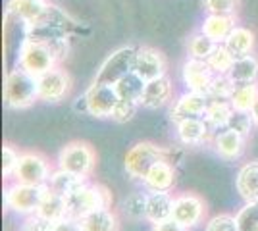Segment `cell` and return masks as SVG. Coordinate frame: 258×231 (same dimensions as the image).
<instances>
[{
	"mask_svg": "<svg viewBox=\"0 0 258 231\" xmlns=\"http://www.w3.org/2000/svg\"><path fill=\"white\" fill-rule=\"evenodd\" d=\"M35 100H39L37 77L20 66L12 69L4 81V104L8 108L22 110V108H29Z\"/></svg>",
	"mask_w": 258,
	"mask_h": 231,
	"instance_id": "obj_1",
	"label": "cell"
},
{
	"mask_svg": "<svg viewBox=\"0 0 258 231\" xmlns=\"http://www.w3.org/2000/svg\"><path fill=\"white\" fill-rule=\"evenodd\" d=\"M66 204H68V218L81 220L95 210L112 208V195L104 185L87 181L83 187L66 197Z\"/></svg>",
	"mask_w": 258,
	"mask_h": 231,
	"instance_id": "obj_2",
	"label": "cell"
},
{
	"mask_svg": "<svg viewBox=\"0 0 258 231\" xmlns=\"http://www.w3.org/2000/svg\"><path fill=\"white\" fill-rule=\"evenodd\" d=\"M58 60L60 58L54 52L52 44H48L46 41H41V39H35V37H29V39L23 41L22 48H20L18 64L25 71L39 77L43 75L44 71L56 67Z\"/></svg>",
	"mask_w": 258,
	"mask_h": 231,
	"instance_id": "obj_3",
	"label": "cell"
},
{
	"mask_svg": "<svg viewBox=\"0 0 258 231\" xmlns=\"http://www.w3.org/2000/svg\"><path fill=\"white\" fill-rule=\"evenodd\" d=\"M46 193H48V185H27V183L14 181L4 191V202L8 208L18 214L31 216V214H37Z\"/></svg>",
	"mask_w": 258,
	"mask_h": 231,
	"instance_id": "obj_4",
	"label": "cell"
},
{
	"mask_svg": "<svg viewBox=\"0 0 258 231\" xmlns=\"http://www.w3.org/2000/svg\"><path fill=\"white\" fill-rule=\"evenodd\" d=\"M162 160H168V150L143 141V143L133 144L125 154V172L133 179L143 181L147 174Z\"/></svg>",
	"mask_w": 258,
	"mask_h": 231,
	"instance_id": "obj_5",
	"label": "cell"
},
{
	"mask_svg": "<svg viewBox=\"0 0 258 231\" xmlns=\"http://www.w3.org/2000/svg\"><path fill=\"white\" fill-rule=\"evenodd\" d=\"M135 58H137V48L133 46H121L116 52L108 56L104 64L100 66L97 77L93 83H106V85H116L121 77H125L135 69Z\"/></svg>",
	"mask_w": 258,
	"mask_h": 231,
	"instance_id": "obj_6",
	"label": "cell"
},
{
	"mask_svg": "<svg viewBox=\"0 0 258 231\" xmlns=\"http://www.w3.org/2000/svg\"><path fill=\"white\" fill-rule=\"evenodd\" d=\"M95 160H97L95 150L87 143L76 141L62 148V152L58 156V168L77 176L89 177L95 170Z\"/></svg>",
	"mask_w": 258,
	"mask_h": 231,
	"instance_id": "obj_7",
	"label": "cell"
},
{
	"mask_svg": "<svg viewBox=\"0 0 258 231\" xmlns=\"http://www.w3.org/2000/svg\"><path fill=\"white\" fill-rule=\"evenodd\" d=\"M83 100H85V112L89 116L104 120V118H112V112L119 102V97L114 85L93 83L83 95Z\"/></svg>",
	"mask_w": 258,
	"mask_h": 231,
	"instance_id": "obj_8",
	"label": "cell"
},
{
	"mask_svg": "<svg viewBox=\"0 0 258 231\" xmlns=\"http://www.w3.org/2000/svg\"><path fill=\"white\" fill-rule=\"evenodd\" d=\"M50 166L41 154L23 152L20 156V164L14 174V181L27 183V185H48L50 181Z\"/></svg>",
	"mask_w": 258,
	"mask_h": 231,
	"instance_id": "obj_9",
	"label": "cell"
},
{
	"mask_svg": "<svg viewBox=\"0 0 258 231\" xmlns=\"http://www.w3.org/2000/svg\"><path fill=\"white\" fill-rule=\"evenodd\" d=\"M183 83L187 91H193V93H201L208 97V91L212 87L216 79L214 69L208 66L206 60H197V58H189L181 69Z\"/></svg>",
	"mask_w": 258,
	"mask_h": 231,
	"instance_id": "obj_10",
	"label": "cell"
},
{
	"mask_svg": "<svg viewBox=\"0 0 258 231\" xmlns=\"http://www.w3.org/2000/svg\"><path fill=\"white\" fill-rule=\"evenodd\" d=\"M39 81V100L44 102H60L68 97L72 89V79L60 67H52L37 77Z\"/></svg>",
	"mask_w": 258,
	"mask_h": 231,
	"instance_id": "obj_11",
	"label": "cell"
},
{
	"mask_svg": "<svg viewBox=\"0 0 258 231\" xmlns=\"http://www.w3.org/2000/svg\"><path fill=\"white\" fill-rule=\"evenodd\" d=\"M172 218L185 229H193L205 220V202L197 195H177L173 198Z\"/></svg>",
	"mask_w": 258,
	"mask_h": 231,
	"instance_id": "obj_12",
	"label": "cell"
},
{
	"mask_svg": "<svg viewBox=\"0 0 258 231\" xmlns=\"http://www.w3.org/2000/svg\"><path fill=\"white\" fill-rule=\"evenodd\" d=\"M52 8L54 6H50L46 0H10L8 12L33 29L48 20Z\"/></svg>",
	"mask_w": 258,
	"mask_h": 231,
	"instance_id": "obj_13",
	"label": "cell"
},
{
	"mask_svg": "<svg viewBox=\"0 0 258 231\" xmlns=\"http://www.w3.org/2000/svg\"><path fill=\"white\" fill-rule=\"evenodd\" d=\"M208 102H210V99L206 95L187 91V93H183L181 97H177L170 116H172V120L175 123L181 120H187V118H205Z\"/></svg>",
	"mask_w": 258,
	"mask_h": 231,
	"instance_id": "obj_14",
	"label": "cell"
},
{
	"mask_svg": "<svg viewBox=\"0 0 258 231\" xmlns=\"http://www.w3.org/2000/svg\"><path fill=\"white\" fill-rule=\"evenodd\" d=\"M133 71L139 77H143L145 81H152L156 77L166 75V60L158 50H154L151 46H141L137 48Z\"/></svg>",
	"mask_w": 258,
	"mask_h": 231,
	"instance_id": "obj_15",
	"label": "cell"
},
{
	"mask_svg": "<svg viewBox=\"0 0 258 231\" xmlns=\"http://www.w3.org/2000/svg\"><path fill=\"white\" fill-rule=\"evenodd\" d=\"M173 195L170 191H149L147 202H145V220L154 223H160L172 218L173 212Z\"/></svg>",
	"mask_w": 258,
	"mask_h": 231,
	"instance_id": "obj_16",
	"label": "cell"
},
{
	"mask_svg": "<svg viewBox=\"0 0 258 231\" xmlns=\"http://www.w3.org/2000/svg\"><path fill=\"white\" fill-rule=\"evenodd\" d=\"M173 97V87L170 77L162 75L156 77L152 81H147L145 91H143V97H141V106L149 108V110H156L166 106Z\"/></svg>",
	"mask_w": 258,
	"mask_h": 231,
	"instance_id": "obj_17",
	"label": "cell"
},
{
	"mask_svg": "<svg viewBox=\"0 0 258 231\" xmlns=\"http://www.w3.org/2000/svg\"><path fill=\"white\" fill-rule=\"evenodd\" d=\"M212 127L206 123L205 118H187L177 121V139L185 146H197L208 141Z\"/></svg>",
	"mask_w": 258,
	"mask_h": 231,
	"instance_id": "obj_18",
	"label": "cell"
},
{
	"mask_svg": "<svg viewBox=\"0 0 258 231\" xmlns=\"http://www.w3.org/2000/svg\"><path fill=\"white\" fill-rule=\"evenodd\" d=\"M245 144L247 137H243L241 133L233 129H224L214 135V148L224 160H237L241 154L245 152Z\"/></svg>",
	"mask_w": 258,
	"mask_h": 231,
	"instance_id": "obj_19",
	"label": "cell"
},
{
	"mask_svg": "<svg viewBox=\"0 0 258 231\" xmlns=\"http://www.w3.org/2000/svg\"><path fill=\"white\" fill-rule=\"evenodd\" d=\"M143 185L149 191H172L175 185V168L168 160H162L152 168L143 179Z\"/></svg>",
	"mask_w": 258,
	"mask_h": 231,
	"instance_id": "obj_20",
	"label": "cell"
},
{
	"mask_svg": "<svg viewBox=\"0 0 258 231\" xmlns=\"http://www.w3.org/2000/svg\"><path fill=\"white\" fill-rule=\"evenodd\" d=\"M235 185L245 202H258V160L248 162L239 170Z\"/></svg>",
	"mask_w": 258,
	"mask_h": 231,
	"instance_id": "obj_21",
	"label": "cell"
},
{
	"mask_svg": "<svg viewBox=\"0 0 258 231\" xmlns=\"http://www.w3.org/2000/svg\"><path fill=\"white\" fill-rule=\"evenodd\" d=\"M222 44H226L235 58L248 56V54H252V50H254L256 35L252 33L250 29H247V27L235 25V27L231 29V33L227 35V39Z\"/></svg>",
	"mask_w": 258,
	"mask_h": 231,
	"instance_id": "obj_22",
	"label": "cell"
},
{
	"mask_svg": "<svg viewBox=\"0 0 258 231\" xmlns=\"http://www.w3.org/2000/svg\"><path fill=\"white\" fill-rule=\"evenodd\" d=\"M227 77L235 85H245V83H256L258 79V58L252 54L235 58L233 66L229 69Z\"/></svg>",
	"mask_w": 258,
	"mask_h": 231,
	"instance_id": "obj_23",
	"label": "cell"
},
{
	"mask_svg": "<svg viewBox=\"0 0 258 231\" xmlns=\"http://www.w3.org/2000/svg\"><path fill=\"white\" fill-rule=\"evenodd\" d=\"M87 183V177L77 176V174H72V172H66V170H56L50 176V181H48V189L62 195V197H68L72 193H76L79 187H83Z\"/></svg>",
	"mask_w": 258,
	"mask_h": 231,
	"instance_id": "obj_24",
	"label": "cell"
},
{
	"mask_svg": "<svg viewBox=\"0 0 258 231\" xmlns=\"http://www.w3.org/2000/svg\"><path fill=\"white\" fill-rule=\"evenodd\" d=\"M81 227L83 231H118V216L112 212V208H100L95 210L91 214H87L85 218H81Z\"/></svg>",
	"mask_w": 258,
	"mask_h": 231,
	"instance_id": "obj_25",
	"label": "cell"
},
{
	"mask_svg": "<svg viewBox=\"0 0 258 231\" xmlns=\"http://www.w3.org/2000/svg\"><path fill=\"white\" fill-rule=\"evenodd\" d=\"M37 214H39L41 218H44V220L52 221V223H58V221L66 220V218H68L66 197H62V195H58V193H54V191L48 189V193H46L44 200L41 202Z\"/></svg>",
	"mask_w": 258,
	"mask_h": 231,
	"instance_id": "obj_26",
	"label": "cell"
},
{
	"mask_svg": "<svg viewBox=\"0 0 258 231\" xmlns=\"http://www.w3.org/2000/svg\"><path fill=\"white\" fill-rule=\"evenodd\" d=\"M233 27H235V23H233L231 16H214V14H208V18L203 22L201 31L205 35H208L218 44H222L227 39V35L231 33Z\"/></svg>",
	"mask_w": 258,
	"mask_h": 231,
	"instance_id": "obj_27",
	"label": "cell"
},
{
	"mask_svg": "<svg viewBox=\"0 0 258 231\" xmlns=\"http://www.w3.org/2000/svg\"><path fill=\"white\" fill-rule=\"evenodd\" d=\"M233 112V104L226 99H210L208 102V108L205 112V120L206 123L214 129H220V127H226L227 120Z\"/></svg>",
	"mask_w": 258,
	"mask_h": 231,
	"instance_id": "obj_28",
	"label": "cell"
},
{
	"mask_svg": "<svg viewBox=\"0 0 258 231\" xmlns=\"http://www.w3.org/2000/svg\"><path fill=\"white\" fill-rule=\"evenodd\" d=\"M145 85L147 81L139 77L135 71L127 73L125 77H121L118 83L114 85L116 91H118V97L121 100H133V102H141V97H143V91H145Z\"/></svg>",
	"mask_w": 258,
	"mask_h": 231,
	"instance_id": "obj_29",
	"label": "cell"
},
{
	"mask_svg": "<svg viewBox=\"0 0 258 231\" xmlns=\"http://www.w3.org/2000/svg\"><path fill=\"white\" fill-rule=\"evenodd\" d=\"M258 99V85L256 83H245V85H235L233 93L229 97V102L237 110H250L254 100Z\"/></svg>",
	"mask_w": 258,
	"mask_h": 231,
	"instance_id": "obj_30",
	"label": "cell"
},
{
	"mask_svg": "<svg viewBox=\"0 0 258 231\" xmlns=\"http://www.w3.org/2000/svg\"><path fill=\"white\" fill-rule=\"evenodd\" d=\"M208 66L214 69L216 75H227L229 69L235 62V56L231 54V50L227 48L226 44H218L214 48V52L208 56Z\"/></svg>",
	"mask_w": 258,
	"mask_h": 231,
	"instance_id": "obj_31",
	"label": "cell"
},
{
	"mask_svg": "<svg viewBox=\"0 0 258 231\" xmlns=\"http://www.w3.org/2000/svg\"><path fill=\"white\" fill-rule=\"evenodd\" d=\"M218 46L216 41H212L208 35L201 33L193 35L189 39L187 50H189V58H197V60H208V56L214 52V48Z\"/></svg>",
	"mask_w": 258,
	"mask_h": 231,
	"instance_id": "obj_32",
	"label": "cell"
},
{
	"mask_svg": "<svg viewBox=\"0 0 258 231\" xmlns=\"http://www.w3.org/2000/svg\"><path fill=\"white\" fill-rule=\"evenodd\" d=\"M254 125H256V123H254L252 116H250V110H237V108H233L226 127L227 129H233V131H237V133H241L243 137H248Z\"/></svg>",
	"mask_w": 258,
	"mask_h": 231,
	"instance_id": "obj_33",
	"label": "cell"
},
{
	"mask_svg": "<svg viewBox=\"0 0 258 231\" xmlns=\"http://www.w3.org/2000/svg\"><path fill=\"white\" fill-rule=\"evenodd\" d=\"M235 218L239 231H258V202H245Z\"/></svg>",
	"mask_w": 258,
	"mask_h": 231,
	"instance_id": "obj_34",
	"label": "cell"
},
{
	"mask_svg": "<svg viewBox=\"0 0 258 231\" xmlns=\"http://www.w3.org/2000/svg\"><path fill=\"white\" fill-rule=\"evenodd\" d=\"M203 6L208 14L214 16H231L235 18L239 0H203Z\"/></svg>",
	"mask_w": 258,
	"mask_h": 231,
	"instance_id": "obj_35",
	"label": "cell"
},
{
	"mask_svg": "<svg viewBox=\"0 0 258 231\" xmlns=\"http://www.w3.org/2000/svg\"><path fill=\"white\" fill-rule=\"evenodd\" d=\"M141 106V102H133V100H121L116 104V108L112 112V120L118 121V123H127L135 118L137 108Z\"/></svg>",
	"mask_w": 258,
	"mask_h": 231,
	"instance_id": "obj_36",
	"label": "cell"
},
{
	"mask_svg": "<svg viewBox=\"0 0 258 231\" xmlns=\"http://www.w3.org/2000/svg\"><path fill=\"white\" fill-rule=\"evenodd\" d=\"M235 83L229 79L227 75H216L212 87L208 91V99H226L229 100L231 93H233Z\"/></svg>",
	"mask_w": 258,
	"mask_h": 231,
	"instance_id": "obj_37",
	"label": "cell"
},
{
	"mask_svg": "<svg viewBox=\"0 0 258 231\" xmlns=\"http://www.w3.org/2000/svg\"><path fill=\"white\" fill-rule=\"evenodd\" d=\"M20 156L22 154L10 144L2 146V174H4V177H14L18 164H20Z\"/></svg>",
	"mask_w": 258,
	"mask_h": 231,
	"instance_id": "obj_38",
	"label": "cell"
},
{
	"mask_svg": "<svg viewBox=\"0 0 258 231\" xmlns=\"http://www.w3.org/2000/svg\"><path fill=\"white\" fill-rule=\"evenodd\" d=\"M205 231H239L237 218L229 216V214H218L206 221Z\"/></svg>",
	"mask_w": 258,
	"mask_h": 231,
	"instance_id": "obj_39",
	"label": "cell"
},
{
	"mask_svg": "<svg viewBox=\"0 0 258 231\" xmlns=\"http://www.w3.org/2000/svg\"><path fill=\"white\" fill-rule=\"evenodd\" d=\"M145 202H147V195L143 193H135L125 200V212L133 220H141L145 218Z\"/></svg>",
	"mask_w": 258,
	"mask_h": 231,
	"instance_id": "obj_40",
	"label": "cell"
},
{
	"mask_svg": "<svg viewBox=\"0 0 258 231\" xmlns=\"http://www.w3.org/2000/svg\"><path fill=\"white\" fill-rule=\"evenodd\" d=\"M22 231H54V223L41 218L39 214H31L23 221Z\"/></svg>",
	"mask_w": 258,
	"mask_h": 231,
	"instance_id": "obj_41",
	"label": "cell"
},
{
	"mask_svg": "<svg viewBox=\"0 0 258 231\" xmlns=\"http://www.w3.org/2000/svg\"><path fill=\"white\" fill-rule=\"evenodd\" d=\"M54 231H83L81 221L74 218H66V220L54 223Z\"/></svg>",
	"mask_w": 258,
	"mask_h": 231,
	"instance_id": "obj_42",
	"label": "cell"
},
{
	"mask_svg": "<svg viewBox=\"0 0 258 231\" xmlns=\"http://www.w3.org/2000/svg\"><path fill=\"white\" fill-rule=\"evenodd\" d=\"M152 231H187V229L183 227L179 221H175L173 218H170V220L160 221V223H154V225H152Z\"/></svg>",
	"mask_w": 258,
	"mask_h": 231,
	"instance_id": "obj_43",
	"label": "cell"
},
{
	"mask_svg": "<svg viewBox=\"0 0 258 231\" xmlns=\"http://www.w3.org/2000/svg\"><path fill=\"white\" fill-rule=\"evenodd\" d=\"M250 116H252L254 123L258 125V99L254 100V104H252V108H250Z\"/></svg>",
	"mask_w": 258,
	"mask_h": 231,
	"instance_id": "obj_44",
	"label": "cell"
}]
</instances>
